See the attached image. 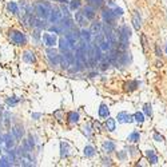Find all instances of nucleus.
<instances>
[{
    "mask_svg": "<svg viewBox=\"0 0 167 167\" xmlns=\"http://www.w3.org/2000/svg\"><path fill=\"white\" fill-rule=\"evenodd\" d=\"M50 11H51V7L48 3L37 4L35 7V13L37 15V18H40V19H47L50 16Z\"/></svg>",
    "mask_w": 167,
    "mask_h": 167,
    "instance_id": "1",
    "label": "nucleus"
},
{
    "mask_svg": "<svg viewBox=\"0 0 167 167\" xmlns=\"http://www.w3.org/2000/svg\"><path fill=\"white\" fill-rule=\"evenodd\" d=\"M10 36H11V40L16 45H24L27 43V37H25V35L23 32H20V31H11Z\"/></svg>",
    "mask_w": 167,
    "mask_h": 167,
    "instance_id": "2",
    "label": "nucleus"
},
{
    "mask_svg": "<svg viewBox=\"0 0 167 167\" xmlns=\"http://www.w3.org/2000/svg\"><path fill=\"white\" fill-rule=\"evenodd\" d=\"M43 42L47 47H54L57 43V37L56 35H52V34H44L43 35Z\"/></svg>",
    "mask_w": 167,
    "mask_h": 167,
    "instance_id": "3",
    "label": "nucleus"
},
{
    "mask_svg": "<svg viewBox=\"0 0 167 167\" xmlns=\"http://www.w3.org/2000/svg\"><path fill=\"white\" fill-rule=\"evenodd\" d=\"M48 18H50L51 23L56 24V23L63 18V15H62V12H59V10H56V8H51V11H50V16H48Z\"/></svg>",
    "mask_w": 167,
    "mask_h": 167,
    "instance_id": "4",
    "label": "nucleus"
},
{
    "mask_svg": "<svg viewBox=\"0 0 167 167\" xmlns=\"http://www.w3.org/2000/svg\"><path fill=\"white\" fill-rule=\"evenodd\" d=\"M66 37H67V40L70 42V44L72 45V48L75 47V43H76V40L80 37V32H76V31H68L67 35H66Z\"/></svg>",
    "mask_w": 167,
    "mask_h": 167,
    "instance_id": "5",
    "label": "nucleus"
},
{
    "mask_svg": "<svg viewBox=\"0 0 167 167\" xmlns=\"http://www.w3.org/2000/svg\"><path fill=\"white\" fill-rule=\"evenodd\" d=\"M59 48L62 52H68V51L72 48V45L70 44V42L67 40V37H62L59 40Z\"/></svg>",
    "mask_w": 167,
    "mask_h": 167,
    "instance_id": "6",
    "label": "nucleus"
},
{
    "mask_svg": "<svg viewBox=\"0 0 167 167\" xmlns=\"http://www.w3.org/2000/svg\"><path fill=\"white\" fill-rule=\"evenodd\" d=\"M102 30H103V25H102V23H99V22H94L92 24H91V28H90L91 35H95V36L102 34Z\"/></svg>",
    "mask_w": 167,
    "mask_h": 167,
    "instance_id": "7",
    "label": "nucleus"
},
{
    "mask_svg": "<svg viewBox=\"0 0 167 167\" xmlns=\"http://www.w3.org/2000/svg\"><path fill=\"white\" fill-rule=\"evenodd\" d=\"M83 13H84V16L87 19L92 20L95 18V7H92V5H86L84 8H83Z\"/></svg>",
    "mask_w": 167,
    "mask_h": 167,
    "instance_id": "8",
    "label": "nucleus"
},
{
    "mask_svg": "<svg viewBox=\"0 0 167 167\" xmlns=\"http://www.w3.org/2000/svg\"><path fill=\"white\" fill-rule=\"evenodd\" d=\"M102 16H103V20L107 22V24H112V22H114V19H115V15L111 10H104L102 13Z\"/></svg>",
    "mask_w": 167,
    "mask_h": 167,
    "instance_id": "9",
    "label": "nucleus"
},
{
    "mask_svg": "<svg viewBox=\"0 0 167 167\" xmlns=\"http://www.w3.org/2000/svg\"><path fill=\"white\" fill-rule=\"evenodd\" d=\"M116 119H118V122H120V123H130V122H132V116L130 114H127V112H119Z\"/></svg>",
    "mask_w": 167,
    "mask_h": 167,
    "instance_id": "10",
    "label": "nucleus"
},
{
    "mask_svg": "<svg viewBox=\"0 0 167 167\" xmlns=\"http://www.w3.org/2000/svg\"><path fill=\"white\" fill-rule=\"evenodd\" d=\"M47 55L48 57H50V60H51V63H54V64H57L59 63V60H60V56L56 54V51L55 50H47Z\"/></svg>",
    "mask_w": 167,
    "mask_h": 167,
    "instance_id": "11",
    "label": "nucleus"
},
{
    "mask_svg": "<svg viewBox=\"0 0 167 167\" xmlns=\"http://www.w3.org/2000/svg\"><path fill=\"white\" fill-rule=\"evenodd\" d=\"M75 20H76V23L79 25H82V27H84V25L87 24V18L84 16V13L83 12H76L75 13Z\"/></svg>",
    "mask_w": 167,
    "mask_h": 167,
    "instance_id": "12",
    "label": "nucleus"
},
{
    "mask_svg": "<svg viewBox=\"0 0 167 167\" xmlns=\"http://www.w3.org/2000/svg\"><path fill=\"white\" fill-rule=\"evenodd\" d=\"M3 139H4L5 147H7L8 150H10L11 147H13V145H15V140H13V139H15V136H13V135H11V134H5Z\"/></svg>",
    "mask_w": 167,
    "mask_h": 167,
    "instance_id": "13",
    "label": "nucleus"
},
{
    "mask_svg": "<svg viewBox=\"0 0 167 167\" xmlns=\"http://www.w3.org/2000/svg\"><path fill=\"white\" fill-rule=\"evenodd\" d=\"M23 59H24V62H27V63H35L36 62L35 54L31 52V51H25V52L23 54Z\"/></svg>",
    "mask_w": 167,
    "mask_h": 167,
    "instance_id": "14",
    "label": "nucleus"
},
{
    "mask_svg": "<svg viewBox=\"0 0 167 167\" xmlns=\"http://www.w3.org/2000/svg\"><path fill=\"white\" fill-rule=\"evenodd\" d=\"M108 115H110V110H108V107L106 104H100V107H99V116L100 118H108Z\"/></svg>",
    "mask_w": 167,
    "mask_h": 167,
    "instance_id": "15",
    "label": "nucleus"
},
{
    "mask_svg": "<svg viewBox=\"0 0 167 167\" xmlns=\"http://www.w3.org/2000/svg\"><path fill=\"white\" fill-rule=\"evenodd\" d=\"M80 37L83 39V42L90 43V40H91V31H88V30H86V28H83V30L80 31Z\"/></svg>",
    "mask_w": 167,
    "mask_h": 167,
    "instance_id": "16",
    "label": "nucleus"
},
{
    "mask_svg": "<svg viewBox=\"0 0 167 167\" xmlns=\"http://www.w3.org/2000/svg\"><path fill=\"white\" fill-rule=\"evenodd\" d=\"M12 135L15 136V139H22V136H23V127H20V126H15V127L12 128Z\"/></svg>",
    "mask_w": 167,
    "mask_h": 167,
    "instance_id": "17",
    "label": "nucleus"
},
{
    "mask_svg": "<svg viewBox=\"0 0 167 167\" xmlns=\"http://www.w3.org/2000/svg\"><path fill=\"white\" fill-rule=\"evenodd\" d=\"M115 119H112V118H108L107 120H106V128H107L108 131H115Z\"/></svg>",
    "mask_w": 167,
    "mask_h": 167,
    "instance_id": "18",
    "label": "nucleus"
},
{
    "mask_svg": "<svg viewBox=\"0 0 167 167\" xmlns=\"http://www.w3.org/2000/svg\"><path fill=\"white\" fill-rule=\"evenodd\" d=\"M67 118H68V120H70L71 123H76L78 120H79V114L75 112V111H71V112H68L67 114Z\"/></svg>",
    "mask_w": 167,
    "mask_h": 167,
    "instance_id": "19",
    "label": "nucleus"
},
{
    "mask_svg": "<svg viewBox=\"0 0 167 167\" xmlns=\"http://www.w3.org/2000/svg\"><path fill=\"white\" fill-rule=\"evenodd\" d=\"M99 48H100V51H108L111 48V43L108 42L107 39L106 40H102V42L99 43Z\"/></svg>",
    "mask_w": 167,
    "mask_h": 167,
    "instance_id": "20",
    "label": "nucleus"
},
{
    "mask_svg": "<svg viewBox=\"0 0 167 167\" xmlns=\"http://www.w3.org/2000/svg\"><path fill=\"white\" fill-rule=\"evenodd\" d=\"M103 148L107 152H112V151H115V145L112 142H110V140H106V142L103 143Z\"/></svg>",
    "mask_w": 167,
    "mask_h": 167,
    "instance_id": "21",
    "label": "nucleus"
},
{
    "mask_svg": "<svg viewBox=\"0 0 167 167\" xmlns=\"http://www.w3.org/2000/svg\"><path fill=\"white\" fill-rule=\"evenodd\" d=\"M132 23H134V27L136 28V30H139L140 28V16H139V13L135 11V13H134V18H132Z\"/></svg>",
    "mask_w": 167,
    "mask_h": 167,
    "instance_id": "22",
    "label": "nucleus"
},
{
    "mask_svg": "<svg viewBox=\"0 0 167 167\" xmlns=\"http://www.w3.org/2000/svg\"><path fill=\"white\" fill-rule=\"evenodd\" d=\"M84 155L86 157H88V158L94 157L95 155V148L92 147V146H86L84 147Z\"/></svg>",
    "mask_w": 167,
    "mask_h": 167,
    "instance_id": "23",
    "label": "nucleus"
},
{
    "mask_svg": "<svg viewBox=\"0 0 167 167\" xmlns=\"http://www.w3.org/2000/svg\"><path fill=\"white\" fill-rule=\"evenodd\" d=\"M147 158H148L150 163H157L158 162V158H157V155L154 154V151H152V150H148V151H147Z\"/></svg>",
    "mask_w": 167,
    "mask_h": 167,
    "instance_id": "24",
    "label": "nucleus"
},
{
    "mask_svg": "<svg viewBox=\"0 0 167 167\" xmlns=\"http://www.w3.org/2000/svg\"><path fill=\"white\" fill-rule=\"evenodd\" d=\"M34 25H35L36 28H39V30H42V28L45 27V23H44V19H36L35 22H34Z\"/></svg>",
    "mask_w": 167,
    "mask_h": 167,
    "instance_id": "25",
    "label": "nucleus"
},
{
    "mask_svg": "<svg viewBox=\"0 0 167 167\" xmlns=\"http://www.w3.org/2000/svg\"><path fill=\"white\" fill-rule=\"evenodd\" d=\"M8 10H10V11H11V12H12V13H18V12H19L18 4H16V3H13V1L8 3Z\"/></svg>",
    "mask_w": 167,
    "mask_h": 167,
    "instance_id": "26",
    "label": "nucleus"
},
{
    "mask_svg": "<svg viewBox=\"0 0 167 167\" xmlns=\"http://www.w3.org/2000/svg\"><path fill=\"white\" fill-rule=\"evenodd\" d=\"M139 138H140V135H139V132H136V131H134L132 134L128 136V140L132 143H135V142H138L139 140Z\"/></svg>",
    "mask_w": 167,
    "mask_h": 167,
    "instance_id": "27",
    "label": "nucleus"
},
{
    "mask_svg": "<svg viewBox=\"0 0 167 167\" xmlns=\"http://www.w3.org/2000/svg\"><path fill=\"white\" fill-rule=\"evenodd\" d=\"M19 98H16V96H11V98H7V104H10V106H16L19 103Z\"/></svg>",
    "mask_w": 167,
    "mask_h": 167,
    "instance_id": "28",
    "label": "nucleus"
},
{
    "mask_svg": "<svg viewBox=\"0 0 167 167\" xmlns=\"http://www.w3.org/2000/svg\"><path fill=\"white\" fill-rule=\"evenodd\" d=\"M4 166H12V162L10 160V158L3 157L1 159H0V167H4Z\"/></svg>",
    "mask_w": 167,
    "mask_h": 167,
    "instance_id": "29",
    "label": "nucleus"
},
{
    "mask_svg": "<svg viewBox=\"0 0 167 167\" xmlns=\"http://www.w3.org/2000/svg\"><path fill=\"white\" fill-rule=\"evenodd\" d=\"M80 4H82V3H80V0H71L70 8H71L72 11H75V10H78V8L80 7Z\"/></svg>",
    "mask_w": 167,
    "mask_h": 167,
    "instance_id": "30",
    "label": "nucleus"
},
{
    "mask_svg": "<svg viewBox=\"0 0 167 167\" xmlns=\"http://www.w3.org/2000/svg\"><path fill=\"white\" fill-rule=\"evenodd\" d=\"M88 1V4L90 5H92V7H102L103 5V0H87Z\"/></svg>",
    "mask_w": 167,
    "mask_h": 167,
    "instance_id": "31",
    "label": "nucleus"
},
{
    "mask_svg": "<svg viewBox=\"0 0 167 167\" xmlns=\"http://www.w3.org/2000/svg\"><path fill=\"white\" fill-rule=\"evenodd\" d=\"M60 148H62V157H67L68 155V145L67 143H62V145H60Z\"/></svg>",
    "mask_w": 167,
    "mask_h": 167,
    "instance_id": "32",
    "label": "nucleus"
},
{
    "mask_svg": "<svg viewBox=\"0 0 167 167\" xmlns=\"http://www.w3.org/2000/svg\"><path fill=\"white\" fill-rule=\"evenodd\" d=\"M134 118H135V120H136V122H139V123H142L143 120H145V119H143V114H142V112H136V114L134 115Z\"/></svg>",
    "mask_w": 167,
    "mask_h": 167,
    "instance_id": "33",
    "label": "nucleus"
},
{
    "mask_svg": "<svg viewBox=\"0 0 167 167\" xmlns=\"http://www.w3.org/2000/svg\"><path fill=\"white\" fill-rule=\"evenodd\" d=\"M145 114L148 115V116H151V106H150V104L145 106Z\"/></svg>",
    "mask_w": 167,
    "mask_h": 167,
    "instance_id": "34",
    "label": "nucleus"
},
{
    "mask_svg": "<svg viewBox=\"0 0 167 167\" xmlns=\"http://www.w3.org/2000/svg\"><path fill=\"white\" fill-rule=\"evenodd\" d=\"M126 86H130V90H134V88H136V86H139V83L138 82H130V83H127Z\"/></svg>",
    "mask_w": 167,
    "mask_h": 167,
    "instance_id": "35",
    "label": "nucleus"
},
{
    "mask_svg": "<svg viewBox=\"0 0 167 167\" xmlns=\"http://www.w3.org/2000/svg\"><path fill=\"white\" fill-rule=\"evenodd\" d=\"M112 12H114V15H115V16H120V15L123 13V11L120 10V8H115V10L112 11Z\"/></svg>",
    "mask_w": 167,
    "mask_h": 167,
    "instance_id": "36",
    "label": "nucleus"
},
{
    "mask_svg": "<svg viewBox=\"0 0 167 167\" xmlns=\"http://www.w3.org/2000/svg\"><path fill=\"white\" fill-rule=\"evenodd\" d=\"M154 139L158 140V142H162V140H163V136H160L159 134H154Z\"/></svg>",
    "mask_w": 167,
    "mask_h": 167,
    "instance_id": "37",
    "label": "nucleus"
},
{
    "mask_svg": "<svg viewBox=\"0 0 167 167\" xmlns=\"http://www.w3.org/2000/svg\"><path fill=\"white\" fill-rule=\"evenodd\" d=\"M5 127H10V118H8V114H5V120H4Z\"/></svg>",
    "mask_w": 167,
    "mask_h": 167,
    "instance_id": "38",
    "label": "nucleus"
},
{
    "mask_svg": "<svg viewBox=\"0 0 167 167\" xmlns=\"http://www.w3.org/2000/svg\"><path fill=\"white\" fill-rule=\"evenodd\" d=\"M34 37H35L36 40H39V37H40V35H39V30H36L35 32H34Z\"/></svg>",
    "mask_w": 167,
    "mask_h": 167,
    "instance_id": "39",
    "label": "nucleus"
},
{
    "mask_svg": "<svg viewBox=\"0 0 167 167\" xmlns=\"http://www.w3.org/2000/svg\"><path fill=\"white\" fill-rule=\"evenodd\" d=\"M142 43H143V48H145V50H146V45H147V43H146V37L145 36H142Z\"/></svg>",
    "mask_w": 167,
    "mask_h": 167,
    "instance_id": "40",
    "label": "nucleus"
},
{
    "mask_svg": "<svg viewBox=\"0 0 167 167\" xmlns=\"http://www.w3.org/2000/svg\"><path fill=\"white\" fill-rule=\"evenodd\" d=\"M155 50H157V56H160V55H162V51L159 50V47H158V45L155 47Z\"/></svg>",
    "mask_w": 167,
    "mask_h": 167,
    "instance_id": "41",
    "label": "nucleus"
},
{
    "mask_svg": "<svg viewBox=\"0 0 167 167\" xmlns=\"http://www.w3.org/2000/svg\"><path fill=\"white\" fill-rule=\"evenodd\" d=\"M118 157H119L120 159H123V158H125V152H122V154H119V155H118Z\"/></svg>",
    "mask_w": 167,
    "mask_h": 167,
    "instance_id": "42",
    "label": "nucleus"
},
{
    "mask_svg": "<svg viewBox=\"0 0 167 167\" xmlns=\"http://www.w3.org/2000/svg\"><path fill=\"white\" fill-rule=\"evenodd\" d=\"M54 1H59V3H66L67 0H54Z\"/></svg>",
    "mask_w": 167,
    "mask_h": 167,
    "instance_id": "43",
    "label": "nucleus"
},
{
    "mask_svg": "<svg viewBox=\"0 0 167 167\" xmlns=\"http://www.w3.org/2000/svg\"><path fill=\"white\" fill-rule=\"evenodd\" d=\"M1 112H3V107H1V106H0V114H1Z\"/></svg>",
    "mask_w": 167,
    "mask_h": 167,
    "instance_id": "44",
    "label": "nucleus"
},
{
    "mask_svg": "<svg viewBox=\"0 0 167 167\" xmlns=\"http://www.w3.org/2000/svg\"><path fill=\"white\" fill-rule=\"evenodd\" d=\"M166 52H167V47H166Z\"/></svg>",
    "mask_w": 167,
    "mask_h": 167,
    "instance_id": "45",
    "label": "nucleus"
}]
</instances>
